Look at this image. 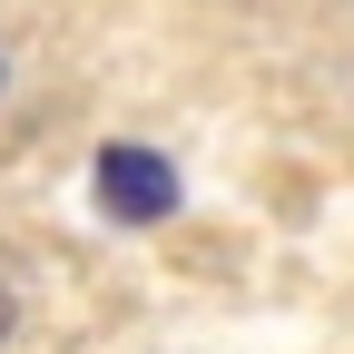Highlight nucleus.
<instances>
[{"label":"nucleus","instance_id":"f257e3e1","mask_svg":"<svg viewBox=\"0 0 354 354\" xmlns=\"http://www.w3.org/2000/svg\"><path fill=\"white\" fill-rule=\"evenodd\" d=\"M88 187H99V207H109V216L148 227V216H167V207H177V167H167L158 148H99Z\"/></svg>","mask_w":354,"mask_h":354},{"label":"nucleus","instance_id":"f03ea898","mask_svg":"<svg viewBox=\"0 0 354 354\" xmlns=\"http://www.w3.org/2000/svg\"><path fill=\"white\" fill-rule=\"evenodd\" d=\"M0 344H10V286H0Z\"/></svg>","mask_w":354,"mask_h":354}]
</instances>
